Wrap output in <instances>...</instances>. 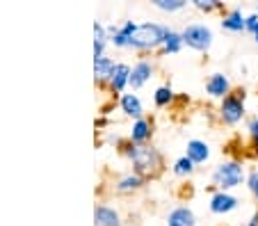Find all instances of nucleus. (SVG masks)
Masks as SVG:
<instances>
[{
    "label": "nucleus",
    "instance_id": "obj_2",
    "mask_svg": "<svg viewBox=\"0 0 258 226\" xmlns=\"http://www.w3.org/2000/svg\"><path fill=\"white\" fill-rule=\"evenodd\" d=\"M169 28L160 23H137V30L131 37V46L128 48H137V50H156L162 48Z\"/></svg>",
    "mask_w": 258,
    "mask_h": 226
},
{
    "label": "nucleus",
    "instance_id": "obj_20",
    "mask_svg": "<svg viewBox=\"0 0 258 226\" xmlns=\"http://www.w3.org/2000/svg\"><path fill=\"white\" fill-rule=\"evenodd\" d=\"M171 101H174V89H171L169 85L158 87L156 94H153V103H156V108H167V105H171Z\"/></svg>",
    "mask_w": 258,
    "mask_h": 226
},
{
    "label": "nucleus",
    "instance_id": "obj_19",
    "mask_svg": "<svg viewBox=\"0 0 258 226\" xmlns=\"http://www.w3.org/2000/svg\"><path fill=\"white\" fill-rule=\"evenodd\" d=\"M107 41H110V37H107V28L96 21V23H94V57H103V55H105Z\"/></svg>",
    "mask_w": 258,
    "mask_h": 226
},
{
    "label": "nucleus",
    "instance_id": "obj_16",
    "mask_svg": "<svg viewBox=\"0 0 258 226\" xmlns=\"http://www.w3.org/2000/svg\"><path fill=\"white\" fill-rule=\"evenodd\" d=\"M126 85H131V66L128 64H117V69L110 78V89L114 94H121L126 89Z\"/></svg>",
    "mask_w": 258,
    "mask_h": 226
},
{
    "label": "nucleus",
    "instance_id": "obj_1",
    "mask_svg": "<svg viewBox=\"0 0 258 226\" xmlns=\"http://www.w3.org/2000/svg\"><path fill=\"white\" fill-rule=\"evenodd\" d=\"M123 151H126L128 160L133 163L135 174H140L142 178H156L162 172V167H165L162 153L156 146H151V144H142V146L128 144Z\"/></svg>",
    "mask_w": 258,
    "mask_h": 226
},
{
    "label": "nucleus",
    "instance_id": "obj_7",
    "mask_svg": "<svg viewBox=\"0 0 258 226\" xmlns=\"http://www.w3.org/2000/svg\"><path fill=\"white\" fill-rule=\"evenodd\" d=\"M233 92V87H231V80L226 73H222V71H217V73H210L208 80H206V94H208L210 99H226L229 94Z\"/></svg>",
    "mask_w": 258,
    "mask_h": 226
},
{
    "label": "nucleus",
    "instance_id": "obj_17",
    "mask_svg": "<svg viewBox=\"0 0 258 226\" xmlns=\"http://www.w3.org/2000/svg\"><path fill=\"white\" fill-rule=\"evenodd\" d=\"M183 46H185V41H183V32L169 28V32H167L160 50H162V55H178L180 50H183Z\"/></svg>",
    "mask_w": 258,
    "mask_h": 226
},
{
    "label": "nucleus",
    "instance_id": "obj_13",
    "mask_svg": "<svg viewBox=\"0 0 258 226\" xmlns=\"http://www.w3.org/2000/svg\"><path fill=\"white\" fill-rule=\"evenodd\" d=\"M185 156L195 165H204V163H208V158H210V146L204 139H190L185 146Z\"/></svg>",
    "mask_w": 258,
    "mask_h": 226
},
{
    "label": "nucleus",
    "instance_id": "obj_4",
    "mask_svg": "<svg viewBox=\"0 0 258 226\" xmlns=\"http://www.w3.org/2000/svg\"><path fill=\"white\" fill-rule=\"evenodd\" d=\"M219 121L226 126H238L247 114V94L244 89H233L226 99L219 101Z\"/></svg>",
    "mask_w": 258,
    "mask_h": 226
},
{
    "label": "nucleus",
    "instance_id": "obj_27",
    "mask_svg": "<svg viewBox=\"0 0 258 226\" xmlns=\"http://www.w3.org/2000/svg\"><path fill=\"white\" fill-rule=\"evenodd\" d=\"M247 226H258V210H256V212H253V215H251V217H249Z\"/></svg>",
    "mask_w": 258,
    "mask_h": 226
},
{
    "label": "nucleus",
    "instance_id": "obj_10",
    "mask_svg": "<svg viewBox=\"0 0 258 226\" xmlns=\"http://www.w3.org/2000/svg\"><path fill=\"white\" fill-rule=\"evenodd\" d=\"M151 76H153V62H149V59H140V62L131 69V87L133 89L144 87V85L151 80Z\"/></svg>",
    "mask_w": 258,
    "mask_h": 226
},
{
    "label": "nucleus",
    "instance_id": "obj_5",
    "mask_svg": "<svg viewBox=\"0 0 258 226\" xmlns=\"http://www.w3.org/2000/svg\"><path fill=\"white\" fill-rule=\"evenodd\" d=\"M183 41H185L187 48L206 53L213 46L215 35H213V30H210V25H206V23H187L183 28Z\"/></svg>",
    "mask_w": 258,
    "mask_h": 226
},
{
    "label": "nucleus",
    "instance_id": "obj_26",
    "mask_svg": "<svg viewBox=\"0 0 258 226\" xmlns=\"http://www.w3.org/2000/svg\"><path fill=\"white\" fill-rule=\"evenodd\" d=\"M244 32H249L251 37L258 35V14H256V12L247 16V25H244Z\"/></svg>",
    "mask_w": 258,
    "mask_h": 226
},
{
    "label": "nucleus",
    "instance_id": "obj_28",
    "mask_svg": "<svg viewBox=\"0 0 258 226\" xmlns=\"http://www.w3.org/2000/svg\"><path fill=\"white\" fill-rule=\"evenodd\" d=\"M253 41H256V44H258V35H256V37H253Z\"/></svg>",
    "mask_w": 258,
    "mask_h": 226
},
{
    "label": "nucleus",
    "instance_id": "obj_12",
    "mask_svg": "<svg viewBox=\"0 0 258 226\" xmlns=\"http://www.w3.org/2000/svg\"><path fill=\"white\" fill-rule=\"evenodd\" d=\"M94 226H121V215L112 206H96L94 210Z\"/></svg>",
    "mask_w": 258,
    "mask_h": 226
},
{
    "label": "nucleus",
    "instance_id": "obj_25",
    "mask_svg": "<svg viewBox=\"0 0 258 226\" xmlns=\"http://www.w3.org/2000/svg\"><path fill=\"white\" fill-rule=\"evenodd\" d=\"M247 135H249V139H251L253 146L258 148V114L249 117V121H247Z\"/></svg>",
    "mask_w": 258,
    "mask_h": 226
},
{
    "label": "nucleus",
    "instance_id": "obj_23",
    "mask_svg": "<svg viewBox=\"0 0 258 226\" xmlns=\"http://www.w3.org/2000/svg\"><path fill=\"white\" fill-rule=\"evenodd\" d=\"M153 7L160 12H178L185 7V0H153Z\"/></svg>",
    "mask_w": 258,
    "mask_h": 226
},
{
    "label": "nucleus",
    "instance_id": "obj_15",
    "mask_svg": "<svg viewBox=\"0 0 258 226\" xmlns=\"http://www.w3.org/2000/svg\"><path fill=\"white\" fill-rule=\"evenodd\" d=\"M114 69H117V64H114L112 57H94V76H96L98 83H110V78H112Z\"/></svg>",
    "mask_w": 258,
    "mask_h": 226
},
{
    "label": "nucleus",
    "instance_id": "obj_18",
    "mask_svg": "<svg viewBox=\"0 0 258 226\" xmlns=\"http://www.w3.org/2000/svg\"><path fill=\"white\" fill-rule=\"evenodd\" d=\"M142 185H144V178L140 176V174H126V176H121L117 181V185H114V190L121 192V194H131V192H137L142 190Z\"/></svg>",
    "mask_w": 258,
    "mask_h": 226
},
{
    "label": "nucleus",
    "instance_id": "obj_8",
    "mask_svg": "<svg viewBox=\"0 0 258 226\" xmlns=\"http://www.w3.org/2000/svg\"><path fill=\"white\" fill-rule=\"evenodd\" d=\"M153 137V121L151 119H137L135 123H133L131 128V144H137V146H142V144H149Z\"/></svg>",
    "mask_w": 258,
    "mask_h": 226
},
{
    "label": "nucleus",
    "instance_id": "obj_29",
    "mask_svg": "<svg viewBox=\"0 0 258 226\" xmlns=\"http://www.w3.org/2000/svg\"><path fill=\"white\" fill-rule=\"evenodd\" d=\"M256 14H258V3H256Z\"/></svg>",
    "mask_w": 258,
    "mask_h": 226
},
{
    "label": "nucleus",
    "instance_id": "obj_11",
    "mask_svg": "<svg viewBox=\"0 0 258 226\" xmlns=\"http://www.w3.org/2000/svg\"><path fill=\"white\" fill-rule=\"evenodd\" d=\"M167 226H197V215L187 206H176L167 215Z\"/></svg>",
    "mask_w": 258,
    "mask_h": 226
},
{
    "label": "nucleus",
    "instance_id": "obj_24",
    "mask_svg": "<svg viewBox=\"0 0 258 226\" xmlns=\"http://www.w3.org/2000/svg\"><path fill=\"white\" fill-rule=\"evenodd\" d=\"M247 190L251 192V197L258 201V167H253V169H249L247 172Z\"/></svg>",
    "mask_w": 258,
    "mask_h": 226
},
{
    "label": "nucleus",
    "instance_id": "obj_3",
    "mask_svg": "<svg viewBox=\"0 0 258 226\" xmlns=\"http://www.w3.org/2000/svg\"><path fill=\"white\" fill-rule=\"evenodd\" d=\"M213 183L217 190L229 192L247 183V172H244L240 160H224L213 169Z\"/></svg>",
    "mask_w": 258,
    "mask_h": 226
},
{
    "label": "nucleus",
    "instance_id": "obj_22",
    "mask_svg": "<svg viewBox=\"0 0 258 226\" xmlns=\"http://www.w3.org/2000/svg\"><path fill=\"white\" fill-rule=\"evenodd\" d=\"M192 5L199 12H204V14H213V12H222V10L226 12L222 0H192Z\"/></svg>",
    "mask_w": 258,
    "mask_h": 226
},
{
    "label": "nucleus",
    "instance_id": "obj_6",
    "mask_svg": "<svg viewBox=\"0 0 258 226\" xmlns=\"http://www.w3.org/2000/svg\"><path fill=\"white\" fill-rule=\"evenodd\" d=\"M238 206H240V199L235 194H231V192H222V190L213 192V197L208 201V208L213 215H229Z\"/></svg>",
    "mask_w": 258,
    "mask_h": 226
},
{
    "label": "nucleus",
    "instance_id": "obj_9",
    "mask_svg": "<svg viewBox=\"0 0 258 226\" xmlns=\"http://www.w3.org/2000/svg\"><path fill=\"white\" fill-rule=\"evenodd\" d=\"M222 28L226 30V32H244V25H247V16L242 14V10L240 7H231V10H226L224 14H222Z\"/></svg>",
    "mask_w": 258,
    "mask_h": 226
},
{
    "label": "nucleus",
    "instance_id": "obj_14",
    "mask_svg": "<svg viewBox=\"0 0 258 226\" xmlns=\"http://www.w3.org/2000/svg\"><path fill=\"white\" fill-rule=\"evenodd\" d=\"M119 105H121L123 114L133 117L135 121L144 117V105H142V101H140V96H137V94H123L121 101H119Z\"/></svg>",
    "mask_w": 258,
    "mask_h": 226
},
{
    "label": "nucleus",
    "instance_id": "obj_21",
    "mask_svg": "<svg viewBox=\"0 0 258 226\" xmlns=\"http://www.w3.org/2000/svg\"><path fill=\"white\" fill-rule=\"evenodd\" d=\"M171 172H174L176 176H192V174H195V163H192L187 156H180L178 160L174 163Z\"/></svg>",
    "mask_w": 258,
    "mask_h": 226
}]
</instances>
